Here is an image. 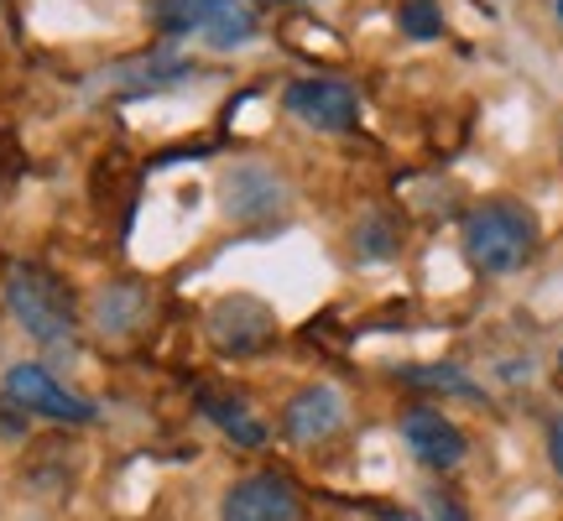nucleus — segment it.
Masks as SVG:
<instances>
[{
    "label": "nucleus",
    "mask_w": 563,
    "mask_h": 521,
    "mask_svg": "<svg viewBox=\"0 0 563 521\" xmlns=\"http://www.w3.org/2000/svg\"><path fill=\"white\" fill-rule=\"evenodd\" d=\"M282 203V182L262 167H235L224 173V209L235 220H256V214H272Z\"/></svg>",
    "instance_id": "obj_10"
},
{
    "label": "nucleus",
    "mask_w": 563,
    "mask_h": 521,
    "mask_svg": "<svg viewBox=\"0 0 563 521\" xmlns=\"http://www.w3.org/2000/svg\"><path fill=\"white\" fill-rule=\"evenodd\" d=\"M5 397L47 422H74V428H84V422L100 418L95 401L74 397V391L53 381V370H42V365H11V370H5Z\"/></svg>",
    "instance_id": "obj_4"
},
{
    "label": "nucleus",
    "mask_w": 563,
    "mask_h": 521,
    "mask_svg": "<svg viewBox=\"0 0 563 521\" xmlns=\"http://www.w3.org/2000/svg\"><path fill=\"white\" fill-rule=\"evenodd\" d=\"M548 459H553V469L563 475V418L548 428Z\"/></svg>",
    "instance_id": "obj_13"
},
{
    "label": "nucleus",
    "mask_w": 563,
    "mask_h": 521,
    "mask_svg": "<svg viewBox=\"0 0 563 521\" xmlns=\"http://www.w3.org/2000/svg\"><path fill=\"white\" fill-rule=\"evenodd\" d=\"M203 412H209V422H220L224 433L235 443H245V448H256V443L266 439V428L251 412H245V401H220V397H209L203 401Z\"/></svg>",
    "instance_id": "obj_11"
},
{
    "label": "nucleus",
    "mask_w": 563,
    "mask_h": 521,
    "mask_svg": "<svg viewBox=\"0 0 563 521\" xmlns=\"http://www.w3.org/2000/svg\"><path fill=\"white\" fill-rule=\"evenodd\" d=\"M5 302H11L16 323L37 344L74 340V292H68L47 266H32V260L5 266Z\"/></svg>",
    "instance_id": "obj_2"
},
{
    "label": "nucleus",
    "mask_w": 563,
    "mask_h": 521,
    "mask_svg": "<svg viewBox=\"0 0 563 521\" xmlns=\"http://www.w3.org/2000/svg\"><path fill=\"white\" fill-rule=\"evenodd\" d=\"M157 21L167 32H199L209 47H241L256 37V16L241 0H157Z\"/></svg>",
    "instance_id": "obj_3"
},
{
    "label": "nucleus",
    "mask_w": 563,
    "mask_h": 521,
    "mask_svg": "<svg viewBox=\"0 0 563 521\" xmlns=\"http://www.w3.org/2000/svg\"><path fill=\"white\" fill-rule=\"evenodd\" d=\"M340 422H344V397L334 386H302L298 397L287 401V412H282V428H287L298 443L334 439Z\"/></svg>",
    "instance_id": "obj_9"
},
{
    "label": "nucleus",
    "mask_w": 563,
    "mask_h": 521,
    "mask_svg": "<svg viewBox=\"0 0 563 521\" xmlns=\"http://www.w3.org/2000/svg\"><path fill=\"white\" fill-rule=\"evenodd\" d=\"M559 16H563V0H559Z\"/></svg>",
    "instance_id": "obj_14"
},
{
    "label": "nucleus",
    "mask_w": 563,
    "mask_h": 521,
    "mask_svg": "<svg viewBox=\"0 0 563 521\" xmlns=\"http://www.w3.org/2000/svg\"><path fill=\"white\" fill-rule=\"evenodd\" d=\"M209 334L230 355H251V350H266V344L277 340V319L256 298H220L214 313H209Z\"/></svg>",
    "instance_id": "obj_6"
},
{
    "label": "nucleus",
    "mask_w": 563,
    "mask_h": 521,
    "mask_svg": "<svg viewBox=\"0 0 563 521\" xmlns=\"http://www.w3.org/2000/svg\"><path fill=\"white\" fill-rule=\"evenodd\" d=\"M220 521H298V490L282 475H245L224 490Z\"/></svg>",
    "instance_id": "obj_5"
},
{
    "label": "nucleus",
    "mask_w": 563,
    "mask_h": 521,
    "mask_svg": "<svg viewBox=\"0 0 563 521\" xmlns=\"http://www.w3.org/2000/svg\"><path fill=\"white\" fill-rule=\"evenodd\" d=\"M532 245H538V220L522 203H485L464 220V256L485 277H506L527 266Z\"/></svg>",
    "instance_id": "obj_1"
},
{
    "label": "nucleus",
    "mask_w": 563,
    "mask_h": 521,
    "mask_svg": "<svg viewBox=\"0 0 563 521\" xmlns=\"http://www.w3.org/2000/svg\"><path fill=\"white\" fill-rule=\"evenodd\" d=\"M402 439H407V448L428 464V469H454V464H464V448H470L460 428L443 418V412H433V407L407 412V418H402Z\"/></svg>",
    "instance_id": "obj_8"
},
{
    "label": "nucleus",
    "mask_w": 563,
    "mask_h": 521,
    "mask_svg": "<svg viewBox=\"0 0 563 521\" xmlns=\"http://www.w3.org/2000/svg\"><path fill=\"white\" fill-rule=\"evenodd\" d=\"M402 32H412V37H439V11H433V0H407Z\"/></svg>",
    "instance_id": "obj_12"
},
{
    "label": "nucleus",
    "mask_w": 563,
    "mask_h": 521,
    "mask_svg": "<svg viewBox=\"0 0 563 521\" xmlns=\"http://www.w3.org/2000/svg\"><path fill=\"white\" fill-rule=\"evenodd\" d=\"M287 110L298 115L302 125H313V131H350L355 115H361V104L355 95L334 79H302L287 89Z\"/></svg>",
    "instance_id": "obj_7"
}]
</instances>
